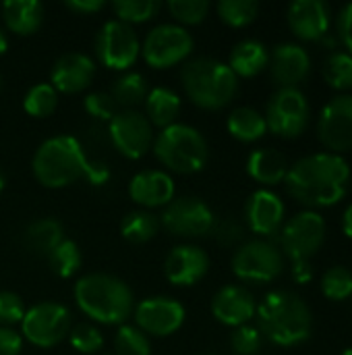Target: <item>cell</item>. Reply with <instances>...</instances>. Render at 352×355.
<instances>
[{"instance_id": "38", "label": "cell", "mask_w": 352, "mask_h": 355, "mask_svg": "<svg viewBox=\"0 0 352 355\" xmlns=\"http://www.w3.org/2000/svg\"><path fill=\"white\" fill-rule=\"evenodd\" d=\"M168 12L176 21V25H197L201 23L207 12H210V2L207 0H170L166 4Z\"/></svg>"}, {"instance_id": "37", "label": "cell", "mask_w": 352, "mask_h": 355, "mask_svg": "<svg viewBox=\"0 0 352 355\" xmlns=\"http://www.w3.org/2000/svg\"><path fill=\"white\" fill-rule=\"evenodd\" d=\"M324 77L336 89L352 87V56L346 52H334L324 62Z\"/></svg>"}, {"instance_id": "41", "label": "cell", "mask_w": 352, "mask_h": 355, "mask_svg": "<svg viewBox=\"0 0 352 355\" xmlns=\"http://www.w3.org/2000/svg\"><path fill=\"white\" fill-rule=\"evenodd\" d=\"M83 108L95 121H108V123L120 112V108L116 106V102L110 96V92H93L89 96H85Z\"/></svg>"}, {"instance_id": "6", "label": "cell", "mask_w": 352, "mask_h": 355, "mask_svg": "<svg viewBox=\"0 0 352 355\" xmlns=\"http://www.w3.org/2000/svg\"><path fill=\"white\" fill-rule=\"evenodd\" d=\"M154 154L160 164L178 175L199 173L210 158V148L203 133L191 125L174 123L154 137Z\"/></svg>"}, {"instance_id": "51", "label": "cell", "mask_w": 352, "mask_h": 355, "mask_svg": "<svg viewBox=\"0 0 352 355\" xmlns=\"http://www.w3.org/2000/svg\"><path fill=\"white\" fill-rule=\"evenodd\" d=\"M8 50V37H6V33H4V29L0 27V56L4 54Z\"/></svg>"}, {"instance_id": "54", "label": "cell", "mask_w": 352, "mask_h": 355, "mask_svg": "<svg viewBox=\"0 0 352 355\" xmlns=\"http://www.w3.org/2000/svg\"><path fill=\"white\" fill-rule=\"evenodd\" d=\"M0 85H2V79H0Z\"/></svg>"}, {"instance_id": "18", "label": "cell", "mask_w": 352, "mask_h": 355, "mask_svg": "<svg viewBox=\"0 0 352 355\" xmlns=\"http://www.w3.org/2000/svg\"><path fill=\"white\" fill-rule=\"evenodd\" d=\"M210 270L207 254L197 245H176L164 264L166 279L176 287H191L199 283Z\"/></svg>"}, {"instance_id": "4", "label": "cell", "mask_w": 352, "mask_h": 355, "mask_svg": "<svg viewBox=\"0 0 352 355\" xmlns=\"http://www.w3.org/2000/svg\"><path fill=\"white\" fill-rule=\"evenodd\" d=\"M180 81L187 98L203 110H220L228 106L239 89V77L232 69L210 56L185 62Z\"/></svg>"}, {"instance_id": "2", "label": "cell", "mask_w": 352, "mask_h": 355, "mask_svg": "<svg viewBox=\"0 0 352 355\" xmlns=\"http://www.w3.org/2000/svg\"><path fill=\"white\" fill-rule=\"evenodd\" d=\"M75 302L93 322L104 327H122L135 310L131 287L106 272H91L75 283Z\"/></svg>"}, {"instance_id": "20", "label": "cell", "mask_w": 352, "mask_h": 355, "mask_svg": "<svg viewBox=\"0 0 352 355\" xmlns=\"http://www.w3.org/2000/svg\"><path fill=\"white\" fill-rule=\"evenodd\" d=\"M174 179L166 171H141L129 183V196L143 208H166L174 200Z\"/></svg>"}, {"instance_id": "31", "label": "cell", "mask_w": 352, "mask_h": 355, "mask_svg": "<svg viewBox=\"0 0 352 355\" xmlns=\"http://www.w3.org/2000/svg\"><path fill=\"white\" fill-rule=\"evenodd\" d=\"M158 231H160V218L147 210L129 212L120 223L122 237L133 245H141V243L151 241L158 235Z\"/></svg>"}, {"instance_id": "12", "label": "cell", "mask_w": 352, "mask_h": 355, "mask_svg": "<svg viewBox=\"0 0 352 355\" xmlns=\"http://www.w3.org/2000/svg\"><path fill=\"white\" fill-rule=\"evenodd\" d=\"M284 268L282 252L270 241H249L241 245L232 258V272L241 281L270 283Z\"/></svg>"}, {"instance_id": "16", "label": "cell", "mask_w": 352, "mask_h": 355, "mask_svg": "<svg viewBox=\"0 0 352 355\" xmlns=\"http://www.w3.org/2000/svg\"><path fill=\"white\" fill-rule=\"evenodd\" d=\"M317 135L334 152L352 150V96H336L324 106Z\"/></svg>"}, {"instance_id": "39", "label": "cell", "mask_w": 352, "mask_h": 355, "mask_svg": "<svg viewBox=\"0 0 352 355\" xmlns=\"http://www.w3.org/2000/svg\"><path fill=\"white\" fill-rule=\"evenodd\" d=\"M322 291L332 302H342L352 295V272L344 266H332L322 279Z\"/></svg>"}, {"instance_id": "13", "label": "cell", "mask_w": 352, "mask_h": 355, "mask_svg": "<svg viewBox=\"0 0 352 355\" xmlns=\"http://www.w3.org/2000/svg\"><path fill=\"white\" fill-rule=\"evenodd\" d=\"M309 123V104L303 92L297 87H282L278 89L266 114V125L272 133L280 137H297L305 131Z\"/></svg>"}, {"instance_id": "43", "label": "cell", "mask_w": 352, "mask_h": 355, "mask_svg": "<svg viewBox=\"0 0 352 355\" xmlns=\"http://www.w3.org/2000/svg\"><path fill=\"white\" fill-rule=\"evenodd\" d=\"M25 316L23 300L12 291H0V327L12 329L15 324H21Z\"/></svg>"}, {"instance_id": "26", "label": "cell", "mask_w": 352, "mask_h": 355, "mask_svg": "<svg viewBox=\"0 0 352 355\" xmlns=\"http://www.w3.org/2000/svg\"><path fill=\"white\" fill-rule=\"evenodd\" d=\"M143 104H145L147 121L151 123V127H160V129H166V127L174 125L178 114H180V108H183L180 96L170 87H154V89H149Z\"/></svg>"}, {"instance_id": "32", "label": "cell", "mask_w": 352, "mask_h": 355, "mask_svg": "<svg viewBox=\"0 0 352 355\" xmlns=\"http://www.w3.org/2000/svg\"><path fill=\"white\" fill-rule=\"evenodd\" d=\"M50 268L56 277L60 279H71L73 275H77V270L81 268L83 256L81 250L75 241L64 239L56 245V250L48 256Z\"/></svg>"}, {"instance_id": "7", "label": "cell", "mask_w": 352, "mask_h": 355, "mask_svg": "<svg viewBox=\"0 0 352 355\" xmlns=\"http://www.w3.org/2000/svg\"><path fill=\"white\" fill-rule=\"evenodd\" d=\"M71 333V312L58 302H41L25 310L21 320V337L39 349L62 343Z\"/></svg>"}, {"instance_id": "52", "label": "cell", "mask_w": 352, "mask_h": 355, "mask_svg": "<svg viewBox=\"0 0 352 355\" xmlns=\"http://www.w3.org/2000/svg\"><path fill=\"white\" fill-rule=\"evenodd\" d=\"M2 189H4V173L0 168V193H2Z\"/></svg>"}, {"instance_id": "24", "label": "cell", "mask_w": 352, "mask_h": 355, "mask_svg": "<svg viewBox=\"0 0 352 355\" xmlns=\"http://www.w3.org/2000/svg\"><path fill=\"white\" fill-rule=\"evenodd\" d=\"M0 8L6 29L17 35L35 33L44 21V4L39 0H6Z\"/></svg>"}, {"instance_id": "55", "label": "cell", "mask_w": 352, "mask_h": 355, "mask_svg": "<svg viewBox=\"0 0 352 355\" xmlns=\"http://www.w3.org/2000/svg\"><path fill=\"white\" fill-rule=\"evenodd\" d=\"M104 355H110V354H104Z\"/></svg>"}, {"instance_id": "22", "label": "cell", "mask_w": 352, "mask_h": 355, "mask_svg": "<svg viewBox=\"0 0 352 355\" xmlns=\"http://www.w3.org/2000/svg\"><path fill=\"white\" fill-rule=\"evenodd\" d=\"M272 77L282 87H297L311 69V58L305 48L297 44H280L272 54Z\"/></svg>"}, {"instance_id": "35", "label": "cell", "mask_w": 352, "mask_h": 355, "mask_svg": "<svg viewBox=\"0 0 352 355\" xmlns=\"http://www.w3.org/2000/svg\"><path fill=\"white\" fill-rule=\"evenodd\" d=\"M220 19L230 27H247L255 21L259 4L255 0H222L216 6Z\"/></svg>"}, {"instance_id": "49", "label": "cell", "mask_w": 352, "mask_h": 355, "mask_svg": "<svg viewBox=\"0 0 352 355\" xmlns=\"http://www.w3.org/2000/svg\"><path fill=\"white\" fill-rule=\"evenodd\" d=\"M293 275L299 283H307L311 279V268H309V264H295Z\"/></svg>"}, {"instance_id": "28", "label": "cell", "mask_w": 352, "mask_h": 355, "mask_svg": "<svg viewBox=\"0 0 352 355\" xmlns=\"http://www.w3.org/2000/svg\"><path fill=\"white\" fill-rule=\"evenodd\" d=\"M270 64V54L266 46L257 40L239 42L228 58V67L237 77H255Z\"/></svg>"}, {"instance_id": "1", "label": "cell", "mask_w": 352, "mask_h": 355, "mask_svg": "<svg viewBox=\"0 0 352 355\" xmlns=\"http://www.w3.org/2000/svg\"><path fill=\"white\" fill-rule=\"evenodd\" d=\"M351 168L338 154L305 156L288 168L284 179L288 193L303 206L326 208L340 202L346 193Z\"/></svg>"}, {"instance_id": "29", "label": "cell", "mask_w": 352, "mask_h": 355, "mask_svg": "<svg viewBox=\"0 0 352 355\" xmlns=\"http://www.w3.org/2000/svg\"><path fill=\"white\" fill-rule=\"evenodd\" d=\"M226 127H228V133L234 139L245 141V144L261 139L266 135V131H268L266 116H261L255 108H249V106L234 108L228 114Z\"/></svg>"}, {"instance_id": "10", "label": "cell", "mask_w": 352, "mask_h": 355, "mask_svg": "<svg viewBox=\"0 0 352 355\" xmlns=\"http://www.w3.org/2000/svg\"><path fill=\"white\" fill-rule=\"evenodd\" d=\"M141 54V42L135 29L118 19L106 21L95 37L98 60L112 71H127L137 62Z\"/></svg>"}, {"instance_id": "9", "label": "cell", "mask_w": 352, "mask_h": 355, "mask_svg": "<svg viewBox=\"0 0 352 355\" xmlns=\"http://www.w3.org/2000/svg\"><path fill=\"white\" fill-rule=\"evenodd\" d=\"M160 227H164L174 237L197 239L205 237L216 227V216L212 208L193 196H183L172 200L160 214Z\"/></svg>"}, {"instance_id": "40", "label": "cell", "mask_w": 352, "mask_h": 355, "mask_svg": "<svg viewBox=\"0 0 352 355\" xmlns=\"http://www.w3.org/2000/svg\"><path fill=\"white\" fill-rule=\"evenodd\" d=\"M68 341H71V347L75 352L85 355L98 354L104 347V337H102L100 329L93 327V324H85V322L77 324L75 329H71Z\"/></svg>"}, {"instance_id": "21", "label": "cell", "mask_w": 352, "mask_h": 355, "mask_svg": "<svg viewBox=\"0 0 352 355\" xmlns=\"http://www.w3.org/2000/svg\"><path fill=\"white\" fill-rule=\"evenodd\" d=\"M288 25L301 40H319L330 27V8L322 0H297L288 8Z\"/></svg>"}, {"instance_id": "33", "label": "cell", "mask_w": 352, "mask_h": 355, "mask_svg": "<svg viewBox=\"0 0 352 355\" xmlns=\"http://www.w3.org/2000/svg\"><path fill=\"white\" fill-rule=\"evenodd\" d=\"M58 92L50 83H35L23 98V108L29 116L44 119L56 110Z\"/></svg>"}, {"instance_id": "45", "label": "cell", "mask_w": 352, "mask_h": 355, "mask_svg": "<svg viewBox=\"0 0 352 355\" xmlns=\"http://www.w3.org/2000/svg\"><path fill=\"white\" fill-rule=\"evenodd\" d=\"M23 337L15 329L0 327V355H21Z\"/></svg>"}, {"instance_id": "34", "label": "cell", "mask_w": 352, "mask_h": 355, "mask_svg": "<svg viewBox=\"0 0 352 355\" xmlns=\"http://www.w3.org/2000/svg\"><path fill=\"white\" fill-rule=\"evenodd\" d=\"M112 10L120 23H127L133 27L137 23H145L151 17H156V12L160 10V2H156V0H114Z\"/></svg>"}, {"instance_id": "23", "label": "cell", "mask_w": 352, "mask_h": 355, "mask_svg": "<svg viewBox=\"0 0 352 355\" xmlns=\"http://www.w3.org/2000/svg\"><path fill=\"white\" fill-rule=\"evenodd\" d=\"M245 216L253 233L274 235L284 220V204L276 193L268 189H257L247 202Z\"/></svg>"}, {"instance_id": "30", "label": "cell", "mask_w": 352, "mask_h": 355, "mask_svg": "<svg viewBox=\"0 0 352 355\" xmlns=\"http://www.w3.org/2000/svg\"><path fill=\"white\" fill-rule=\"evenodd\" d=\"M147 81L141 73L137 71H127L122 73L112 89H110V96L114 98L116 106L122 108V110H135V106L143 104L145 98H147Z\"/></svg>"}, {"instance_id": "42", "label": "cell", "mask_w": 352, "mask_h": 355, "mask_svg": "<svg viewBox=\"0 0 352 355\" xmlns=\"http://www.w3.org/2000/svg\"><path fill=\"white\" fill-rule=\"evenodd\" d=\"M230 345L237 355H255L261 349V333L255 327L243 324L230 335Z\"/></svg>"}, {"instance_id": "53", "label": "cell", "mask_w": 352, "mask_h": 355, "mask_svg": "<svg viewBox=\"0 0 352 355\" xmlns=\"http://www.w3.org/2000/svg\"><path fill=\"white\" fill-rule=\"evenodd\" d=\"M342 355H352V347H351V349H346V352H344Z\"/></svg>"}, {"instance_id": "14", "label": "cell", "mask_w": 352, "mask_h": 355, "mask_svg": "<svg viewBox=\"0 0 352 355\" xmlns=\"http://www.w3.org/2000/svg\"><path fill=\"white\" fill-rule=\"evenodd\" d=\"M280 239L295 264H309L326 239V223L317 212H301L284 227Z\"/></svg>"}, {"instance_id": "15", "label": "cell", "mask_w": 352, "mask_h": 355, "mask_svg": "<svg viewBox=\"0 0 352 355\" xmlns=\"http://www.w3.org/2000/svg\"><path fill=\"white\" fill-rule=\"evenodd\" d=\"M135 327L147 337H170L185 324V308L180 302L164 295L147 297L135 306Z\"/></svg>"}, {"instance_id": "19", "label": "cell", "mask_w": 352, "mask_h": 355, "mask_svg": "<svg viewBox=\"0 0 352 355\" xmlns=\"http://www.w3.org/2000/svg\"><path fill=\"white\" fill-rule=\"evenodd\" d=\"M257 312L255 297L241 285H226L222 287L212 300V314L218 322L239 329L247 324Z\"/></svg>"}, {"instance_id": "50", "label": "cell", "mask_w": 352, "mask_h": 355, "mask_svg": "<svg viewBox=\"0 0 352 355\" xmlns=\"http://www.w3.org/2000/svg\"><path fill=\"white\" fill-rule=\"evenodd\" d=\"M342 229H344V233L352 239V204L346 208V212L342 216Z\"/></svg>"}, {"instance_id": "36", "label": "cell", "mask_w": 352, "mask_h": 355, "mask_svg": "<svg viewBox=\"0 0 352 355\" xmlns=\"http://www.w3.org/2000/svg\"><path fill=\"white\" fill-rule=\"evenodd\" d=\"M114 352L116 355H151V343L135 324H122L114 337Z\"/></svg>"}, {"instance_id": "11", "label": "cell", "mask_w": 352, "mask_h": 355, "mask_svg": "<svg viewBox=\"0 0 352 355\" xmlns=\"http://www.w3.org/2000/svg\"><path fill=\"white\" fill-rule=\"evenodd\" d=\"M108 137L112 146L129 160L143 158L154 146V127L143 112L120 110L108 123Z\"/></svg>"}, {"instance_id": "25", "label": "cell", "mask_w": 352, "mask_h": 355, "mask_svg": "<svg viewBox=\"0 0 352 355\" xmlns=\"http://www.w3.org/2000/svg\"><path fill=\"white\" fill-rule=\"evenodd\" d=\"M288 160L282 152L272 150V148H259L251 152L247 160V173L251 179L263 185H278L286 179L288 175Z\"/></svg>"}, {"instance_id": "46", "label": "cell", "mask_w": 352, "mask_h": 355, "mask_svg": "<svg viewBox=\"0 0 352 355\" xmlns=\"http://www.w3.org/2000/svg\"><path fill=\"white\" fill-rule=\"evenodd\" d=\"M338 31H340V37H342L344 46L351 50L352 56V2L346 4L338 15Z\"/></svg>"}, {"instance_id": "17", "label": "cell", "mask_w": 352, "mask_h": 355, "mask_svg": "<svg viewBox=\"0 0 352 355\" xmlns=\"http://www.w3.org/2000/svg\"><path fill=\"white\" fill-rule=\"evenodd\" d=\"M95 77V62L91 56L83 52H66L62 54L50 73L52 87L62 94H79L91 85Z\"/></svg>"}, {"instance_id": "8", "label": "cell", "mask_w": 352, "mask_h": 355, "mask_svg": "<svg viewBox=\"0 0 352 355\" xmlns=\"http://www.w3.org/2000/svg\"><path fill=\"white\" fill-rule=\"evenodd\" d=\"M193 48L195 40L185 27L176 23H162L147 31L141 44V54L151 69H170L185 62Z\"/></svg>"}, {"instance_id": "3", "label": "cell", "mask_w": 352, "mask_h": 355, "mask_svg": "<svg viewBox=\"0 0 352 355\" xmlns=\"http://www.w3.org/2000/svg\"><path fill=\"white\" fill-rule=\"evenodd\" d=\"M259 333L276 345L293 347L309 339L313 316L309 306L290 291H272L257 308Z\"/></svg>"}, {"instance_id": "44", "label": "cell", "mask_w": 352, "mask_h": 355, "mask_svg": "<svg viewBox=\"0 0 352 355\" xmlns=\"http://www.w3.org/2000/svg\"><path fill=\"white\" fill-rule=\"evenodd\" d=\"M212 233L216 235V239H218L222 245H234V243H239L241 237H243V227L239 225V220L226 218V220L216 223V227H214Z\"/></svg>"}, {"instance_id": "5", "label": "cell", "mask_w": 352, "mask_h": 355, "mask_svg": "<svg viewBox=\"0 0 352 355\" xmlns=\"http://www.w3.org/2000/svg\"><path fill=\"white\" fill-rule=\"evenodd\" d=\"M87 154L73 135H54L46 139L33 154L31 171L39 185L48 189H62L85 177Z\"/></svg>"}, {"instance_id": "48", "label": "cell", "mask_w": 352, "mask_h": 355, "mask_svg": "<svg viewBox=\"0 0 352 355\" xmlns=\"http://www.w3.org/2000/svg\"><path fill=\"white\" fill-rule=\"evenodd\" d=\"M64 6L79 15H93V12L102 10L106 6V2H102V0H71V2H64Z\"/></svg>"}, {"instance_id": "47", "label": "cell", "mask_w": 352, "mask_h": 355, "mask_svg": "<svg viewBox=\"0 0 352 355\" xmlns=\"http://www.w3.org/2000/svg\"><path fill=\"white\" fill-rule=\"evenodd\" d=\"M85 179H87L91 185H106L108 179H110V168H108L104 162H93V160H89V162H87V168H85Z\"/></svg>"}, {"instance_id": "27", "label": "cell", "mask_w": 352, "mask_h": 355, "mask_svg": "<svg viewBox=\"0 0 352 355\" xmlns=\"http://www.w3.org/2000/svg\"><path fill=\"white\" fill-rule=\"evenodd\" d=\"M60 241H64V231L56 218H37L23 231V245L35 256L48 258Z\"/></svg>"}]
</instances>
